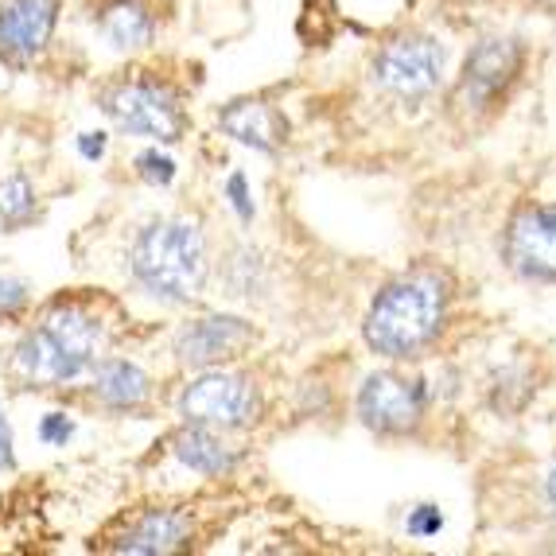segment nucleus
Segmentation results:
<instances>
[{"instance_id": "nucleus-2", "label": "nucleus", "mask_w": 556, "mask_h": 556, "mask_svg": "<svg viewBox=\"0 0 556 556\" xmlns=\"http://www.w3.org/2000/svg\"><path fill=\"white\" fill-rule=\"evenodd\" d=\"M211 277L206 230L191 214H164L132 233L129 280L160 304H191Z\"/></svg>"}, {"instance_id": "nucleus-7", "label": "nucleus", "mask_w": 556, "mask_h": 556, "mask_svg": "<svg viewBox=\"0 0 556 556\" xmlns=\"http://www.w3.org/2000/svg\"><path fill=\"white\" fill-rule=\"evenodd\" d=\"M521 63H526V51L510 36H494L475 43L471 55L464 59V75L455 83L452 105L464 113L494 110L498 98H506V90L518 83Z\"/></svg>"}, {"instance_id": "nucleus-21", "label": "nucleus", "mask_w": 556, "mask_h": 556, "mask_svg": "<svg viewBox=\"0 0 556 556\" xmlns=\"http://www.w3.org/2000/svg\"><path fill=\"white\" fill-rule=\"evenodd\" d=\"M223 199L230 203V211L238 214L241 226L253 223V214H257V206H253V191H250V179H245V172H230L223 184Z\"/></svg>"}, {"instance_id": "nucleus-3", "label": "nucleus", "mask_w": 556, "mask_h": 556, "mask_svg": "<svg viewBox=\"0 0 556 556\" xmlns=\"http://www.w3.org/2000/svg\"><path fill=\"white\" fill-rule=\"evenodd\" d=\"M447 319V288L437 273H405L378 288L362 319V339L390 362L420 358L437 343Z\"/></svg>"}, {"instance_id": "nucleus-16", "label": "nucleus", "mask_w": 556, "mask_h": 556, "mask_svg": "<svg viewBox=\"0 0 556 556\" xmlns=\"http://www.w3.org/2000/svg\"><path fill=\"white\" fill-rule=\"evenodd\" d=\"M167 447H172V455H176L187 471L206 475V479H226L238 467V447L226 444L223 432H214V428L203 425H184Z\"/></svg>"}, {"instance_id": "nucleus-14", "label": "nucleus", "mask_w": 556, "mask_h": 556, "mask_svg": "<svg viewBox=\"0 0 556 556\" xmlns=\"http://www.w3.org/2000/svg\"><path fill=\"white\" fill-rule=\"evenodd\" d=\"M93 31L110 51L132 55L156 39V12L144 0H102L93 9Z\"/></svg>"}, {"instance_id": "nucleus-8", "label": "nucleus", "mask_w": 556, "mask_h": 556, "mask_svg": "<svg viewBox=\"0 0 556 556\" xmlns=\"http://www.w3.org/2000/svg\"><path fill=\"white\" fill-rule=\"evenodd\" d=\"M428 390L420 378H408L397 370H378L362 381L358 390V417L370 432L381 437H405L425 420Z\"/></svg>"}, {"instance_id": "nucleus-28", "label": "nucleus", "mask_w": 556, "mask_h": 556, "mask_svg": "<svg viewBox=\"0 0 556 556\" xmlns=\"http://www.w3.org/2000/svg\"><path fill=\"white\" fill-rule=\"evenodd\" d=\"M553 211H556V203H553Z\"/></svg>"}, {"instance_id": "nucleus-19", "label": "nucleus", "mask_w": 556, "mask_h": 556, "mask_svg": "<svg viewBox=\"0 0 556 556\" xmlns=\"http://www.w3.org/2000/svg\"><path fill=\"white\" fill-rule=\"evenodd\" d=\"M132 176L140 179L144 187H156V191H167V187L176 184L179 176V164L172 156H167L160 144H149V149H140L137 156H132Z\"/></svg>"}, {"instance_id": "nucleus-10", "label": "nucleus", "mask_w": 556, "mask_h": 556, "mask_svg": "<svg viewBox=\"0 0 556 556\" xmlns=\"http://www.w3.org/2000/svg\"><path fill=\"white\" fill-rule=\"evenodd\" d=\"M195 518L179 506H144V510L121 518L117 529L105 538V553L117 556H167L191 545Z\"/></svg>"}, {"instance_id": "nucleus-9", "label": "nucleus", "mask_w": 556, "mask_h": 556, "mask_svg": "<svg viewBox=\"0 0 556 556\" xmlns=\"http://www.w3.org/2000/svg\"><path fill=\"white\" fill-rule=\"evenodd\" d=\"M63 0H0V63L28 71L51 51Z\"/></svg>"}, {"instance_id": "nucleus-24", "label": "nucleus", "mask_w": 556, "mask_h": 556, "mask_svg": "<svg viewBox=\"0 0 556 556\" xmlns=\"http://www.w3.org/2000/svg\"><path fill=\"white\" fill-rule=\"evenodd\" d=\"M20 467L16 455V432H12L9 408H4V390H0V475H12Z\"/></svg>"}, {"instance_id": "nucleus-18", "label": "nucleus", "mask_w": 556, "mask_h": 556, "mask_svg": "<svg viewBox=\"0 0 556 556\" xmlns=\"http://www.w3.org/2000/svg\"><path fill=\"white\" fill-rule=\"evenodd\" d=\"M31 307H36V288H31V280L0 269V327H12V331H16V327L31 316Z\"/></svg>"}, {"instance_id": "nucleus-26", "label": "nucleus", "mask_w": 556, "mask_h": 556, "mask_svg": "<svg viewBox=\"0 0 556 556\" xmlns=\"http://www.w3.org/2000/svg\"><path fill=\"white\" fill-rule=\"evenodd\" d=\"M0 378H4V346H0Z\"/></svg>"}, {"instance_id": "nucleus-1", "label": "nucleus", "mask_w": 556, "mask_h": 556, "mask_svg": "<svg viewBox=\"0 0 556 556\" xmlns=\"http://www.w3.org/2000/svg\"><path fill=\"white\" fill-rule=\"evenodd\" d=\"M117 343V327L90 296H51L31 307L4 346V378L28 393H63L83 386L86 374Z\"/></svg>"}, {"instance_id": "nucleus-13", "label": "nucleus", "mask_w": 556, "mask_h": 556, "mask_svg": "<svg viewBox=\"0 0 556 556\" xmlns=\"http://www.w3.org/2000/svg\"><path fill=\"white\" fill-rule=\"evenodd\" d=\"M83 393L93 408H102L110 417H129V413H144L156 397V381L140 366L137 358L125 354H105L83 381Z\"/></svg>"}, {"instance_id": "nucleus-5", "label": "nucleus", "mask_w": 556, "mask_h": 556, "mask_svg": "<svg viewBox=\"0 0 556 556\" xmlns=\"http://www.w3.org/2000/svg\"><path fill=\"white\" fill-rule=\"evenodd\" d=\"M176 413L184 425H203L214 432H238L250 428L261 413L257 381L241 370H223V366H206L187 378L179 390Z\"/></svg>"}, {"instance_id": "nucleus-25", "label": "nucleus", "mask_w": 556, "mask_h": 556, "mask_svg": "<svg viewBox=\"0 0 556 556\" xmlns=\"http://www.w3.org/2000/svg\"><path fill=\"white\" fill-rule=\"evenodd\" d=\"M545 494H548V502H553V510H556V464H553V471H548V479H545Z\"/></svg>"}, {"instance_id": "nucleus-6", "label": "nucleus", "mask_w": 556, "mask_h": 556, "mask_svg": "<svg viewBox=\"0 0 556 556\" xmlns=\"http://www.w3.org/2000/svg\"><path fill=\"white\" fill-rule=\"evenodd\" d=\"M444 47L428 36H397L370 59V83L386 98L420 102L432 98L444 83Z\"/></svg>"}, {"instance_id": "nucleus-15", "label": "nucleus", "mask_w": 556, "mask_h": 556, "mask_svg": "<svg viewBox=\"0 0 556 556\" xmlns=\"http://www.w3.org/2000/svg\"><path fill=\"white\" fill-rule=\"evenodd\" d=\"M218 129L230 140H238V144H245V149L261 152V156H273L288 137V125L277 113V105L261 102V98L230 102L218 113Z\"/></svg>"}, {"instance_id": "nucleus-22", "label": "nucleus", "mask_w": 556, "mask_h": 556, "mask_svg": "<svg viewBox=\"0 0 556 556\" xmlns=\"http://www.w3.org/2000/svg\"><path fill=\"white\" fill-rule=\"evenodd\" d=\"M405 529H408V538H417V541L437 538L440 529H444V514H440V506H432V502L413 506L408 518H405Z\"/></svg>"}, {"instance_id": "nucleus-4", "label": "nucleus", "mask_w": 556, "mask_h": 556, "mask_svg": "<svg viewBox=\"0 0 556 556\" xmlns=\"http://www.w3.org/2000/svg\"><path fill=\"white\" fill-rule=\"evenodd\" d=\"M93 102H98L102 117L125 137L152 140V144H179L187 137L184 93L152 71L110 78Z\"/></svg>"}, {"instance_id": "nucleus-11", "label": "nucleus", "mask_w": 556, "mask_h": 556, "mask_svg": "<svg viewBox=\"0 0 556 556\" xmlns=\"http://www.w3.org/2000/svg\"><path fill=\"white\" fill-rule=\"evenodd\" d=\"M257 343L250 319L241 316H199L191 324H184L172 339V354L184 370H206V366H223V362L238 358Z\"/></svg>"}, {"instance_id": "nucleus-12", "label": "nucleus", "mask_w": 556, "mask_h": 556, "mask_svg": "<svg viewBox=\"0 0 556 556\" xmlns=\"http://www.w3.org/2000/svg\"><path fill=\"white\" fill-rule=\"evenodd\" d=\"M502 257L521 280L556 285V211L553 206H521L506 226Z\"/></svg>"}, {"instance_id": "nucleus-17", "label": "nucleus", "mask_w": 556, "mask_h": 556, "mask_svg": "<svg viewBox=\"0 0 556 556\" xmlns=\"http://www.w3.org/2000/svg\"><path fill=\"white\" fill-rule=\"evenodd\" d=\"M43 195L28 167L0 172V233H24L39 223Z\"/></svg>"}, {"instance_id": "nucleus-20", "label": "nucleus", "mask_w": 556, "mask_h": 556, "mask_svg": "<svg viewBox=\"0 0 556 556\" xmlns=\"http://www.w3.org/2000/svg\"><path fill=\"white\" fill-rule=\"evenodd\" d=\"M75 432H78V420L66 408H47L43 417L36 420V440L43 447H66L75 440Z\"/></svg>"}, {"instance_id": "nucleus-23", "label": "nucleus", "mask_w": 556, "mask_h": 556, "mask_svg": "<svg viewBox=\"0 0 556 556\" xmlns=\"http://www.w3.org/2000/svg\"><path fill=\"white\" fill-rule=\"evenodd\" d=\"M75 152L83 164H102L105 152H110V132L105 129H83L75 132Z\"/></svg>"}, {"instance_id": "nucleus-27", "label": "nucleus", "mask_w": 556, "mask_h": 556, "mask_svg": "<svg viewBox=\"0 0 556 556\" xmlns=\"http://www.w3.org/2000/svg\"><path fill=\"white\" fill-rule=\"evenodd\" d=\"M538 4H545V9H556V0H538Z\"/></svg>"}]
</instances>
